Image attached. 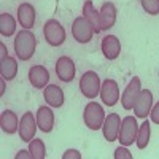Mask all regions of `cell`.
Instances as JSON below:
<instances>
[{
    "label": "cell",
    "instance_id": "cell-1",
    "mask_svg": "<svg viewBox=\"0 0 159 159\" xmlns=\"http://www.w3.org/2000/svg\"><path fill=\"white\" fill-rule=\"evenodd\" d=\"M37 38L29 29H22L16 34L15 38V52L19 61H29L35 54Z\"/></svg>",
    "mask_w": 159,
    "mask_h": 159
},
{
    "label": "cell",
    "instance_id": "cell-2",
    "mask_svg": "<svg viewBox=\"0 0 159 159\" xmlns=\"http://www.w3.org/2000/svg\"><path fill=\"white\" fill-rule=\"evenodd\" d=\"M83 121L86 127H89L91 130L102 129L103 121H105V111L102 108V105L97 102H88L83 110Z\"/></svg>",
    "mask_w": 159,
    "mask_h": 159
},
{
    "label": "cell",
    "instance_id": "cell-3",
    "mask_svg": "<svg viewBox=\"0 0 159 159\" xmlns=\"http://www.w3.org/2000/svg\"><path fill=\"white\" fill-rule=\"evenodd\" d=\"M43 37L49 46H61L67 38V34L57 19H48L43 25Z\"/></svg>",
    "mask_w": 159,
    "mask_h": 159
},
{
    "label": "cell",
    "instance_id": "cell-4",
    "mask_svg": "<svg viewBox=\"0 0 159 159\" xmlns=\"http://www.w3.org/2000/svg\"><path fill=\"white\" fill-rule=\"evenodd\" d=\"M100 88H102V81L96 72L88 70L80 78V91L86 99H96L100 94Z\"/></svg>",
    "mask_w": 159,
    "mask_h": 159
},
{
    "label": "cell",
    "instance_id": "cell-5",
    "mask_svg": "<svg viewBox=\"0 0 159 159\" xmlns=\"http://www.w3.org/2000/svg\"><path fill=\"white\" fill-rule=\"evenodd\" d=\"M137 132H139V124H137V118L134 116H124L121 119V127H119V135H118V142L123 147H130L134 145L135 139H137Z\"/></svg>",
    "mask_w": 159,
    "mask_h": 159
},
{
    "label": "cell",
    "instance_id": "cell-6",
    "mask_svg": "<svg viewBox=\"0 0 159 159\" xmlns=\"http://www.w3.org/2000/svg\"><path fill=\"white\" fill-rule=\"evenodd\" d=\"M94 29L84 16H78L72 24V35L78 43H89L94 37Z\"/></svg>",
    "mask_w": 159,
    "mask_h": 159
},
{
    "label": "cell",
    "instance_id": "cell-7",
    "mask_svg": "<svg viewBox=\"0 0 159 159\" xmlns=\"http://www.w3.org/2000/svg\"><path fill=\"white\" fill-rule=\"evenodd\" d=\"M37 118L34 116L32 111H25L21 119H19V129H18V134L19 139L25 143H29L30 140L35 139V132H37Z\"/></svg>",
    "mask_w": 159,
    "mask_h": 159
},
{
    "label": "cell",
    "instance_id": "cell-8",
    "mask_svg": "<svg viewBox=\"0 0 159 159\" xmlns=\"http://www.w3.org/2000/svg\"><path fill=\"white\" fill-rule=\"evenodd\" d=\"M140 91H142V81H140L139 76H134L121 94V105H123L124 110L134 108V103H135V100L140 94Z\"/></svg>",
    "mask_w": 159,
    "mask_h": 159
},
{
    "label": "cell",
    "instance_id": "cell-9",
    "mask_svg": "<svg viewBox=\"0 0 159 159\" xmlns=\"http://www.w3.org/2000/svg\"><path fill=\"white\" fill-rule=\"evenodd\" d=\"M100 100L107 105V107H113L119 102V86L115 80L107 78L105 81H102L100 88Z\"/></svg>",
    "mask_w": 159,
    "mask_h": 159
},
{
    "label": "cell",
    "instance_id": "cell-10",
    "mask_svg": "<svg viewBox=\"0 0 159 159\" xmlns=\"http://www.w3.org/2000/svg\"><path fill=\"white\" fill-rule=\"evenodd\" d=\"M151 108H153V92L150 89H142L132 110H134V113H135L137 118L145 119V118L150 116Z\"/></svg>",
    "mask_w": 159,
    "mask_h": 159
},
{
    "label": "cell",
    "instance_id": "cell-11",
    "mask_svg": "<svg viewBox=\"0 0 159 159\" xmlns=\"http://www.w3.org/2000/svg\"><path fill=\"white\" fill-rule=\"evenodd\" d=\"M75 62L69 57V56H61L56 61V75L61 81L64 83H70L75 78Z\"/></svg>",
    "mask_w": 159,
    "mask_h": 159
},
{
    "label": "cell",
    "instance_id": "cell-12",
    "mask_svg": "<svg viewBox=\"0 0 159 159\" xmlns=\"http://www.w3.org/2000/svg\"><path fill=\"white\" fill-rule=\"evenodd\" d=\"M119 127H121V116L118 113H110L108 116H105V121H103V126H102V132H103L105 140L107 142L118 140Z\"/></svg>",
    "mask_w": 159,
    "mask_h": 159
},
{
    "label": "cell",
    "instance_id": "cell-13",
    "mask_svg": "<svg viewBox=\"0 0 159 159\" xmlns=\"http://www.w3.org/2000/svg\"><path fill=\"white\" fill-rule=\"evenodd\" d=\"M100 49H102V54L105 59L115 61L121 54V42H119V38L116 35H107L102 38Z\"/></svg>",
    "mask_w": 159,
    "mask_h": 159
},
{
    "label": "cell",
    "instance_id": "cell-14",
    "mask_svg": "<svg viewBox=\"0 0 159 159\" xmlns=\"http://www.w3.org/2000/svg\"><path fill=\"white\" fill-rule=\"evenodd\" d=\"M43 99L51 108H61L65 102L64 91L57 84H48L43 89Z\"/></svg>",
    "mask_w": 159,
    "mask_h": 159
},
{
    "label": "cell",
    "instance_id": "cell-15",
    "mask_svg": "<svg viewBox=\"0 0 159 159\" xmlns=\"http://www.w3.org/2000/svg\"><path fill=\"white\" fill-rule=\"evenodd\" d=\"M29 81L35 89H45L49 83V72L43 65H34L29 70Z\"/></svg>",
    "mask_w": 159,
    "mask_h": 159
},
{
    "label": "cell",
    "instance_id": "cell-16",
    "mask_svg": "<svg viewBox=\"0 0 159 159\" xmlns=\"http://www.w3.org/2000/svg\"><path fill=\"white\" fill-rule=\"evenodd\" d=\"M35 118H37V124H38V129L43 130V132H51L54 129V113H52L51 107H40L35 113Z\"/></svg>",
    "mask_w": 159,
    "mask_h": 159
},
{
    "label": "cell",
    "instance_id": "cell-17",
    "mask_svg": "<svg viewBox=\"0 0 159 159\" xmlns=\"http://www.w3.org/2000/svg\"><path fill=\"white\" fill-rule=\"evenodd\" d=\"M116 7L111 2H105L102 3L100 10H99V16H100V27L102 30H108L111 29L115 22H116Z\"/></svg>",
    "mask_w": 159,
    "mask_h": 159
},
{
    "label": "cell",
    "instance_id": "cell-18",
    "mask_svg": "<svg viewBox=\"0 0 159 159\" xmlns=\"http://www.w3.org/2000/svg\"><path fill=\"white\" fill-rule=\"evenodd\" d=\"M18 22L22 29H32L34 27V24H35V8L27 3V2H24L18 7Z\"/></svg>",
    "mask_w": 159,
    "mask_h": 159
},
{
    "label": "cell",
    "instance_id": "cell-19",
    "mask_svg": "<svg viewBox=\"0 0 159 159\" xmlns=\"http://www.w3.org/2000/svg\"><path fill=\"white\" fill-rule=\"evenodd\" d=\"M0 127L5 134H16L18 129H19V119L18 115L13 111V110H3L2 115H0Z\"/></svg>",
    "mask_w": 159,
    "mask_h": 159
},
{
    "label": "cell",
    "instance_id": "cell-20",
    "mask_svg": "<svg viewBox=\"0 0 159 159\" xmlns=\"http://www.w3.org/2000/svg\"><path fill=\"white\" fill-rule=\"evenodd\" d=\"M83 16L88 19V22L92 25L96 34H100L102 32V27H100V16H99V11L96 10V7L92 5V0H86L83 3Z\"/></svg>",
    "mask_w": 159,
    "mask_h": 159
},
{
    "label": "cell",
    "instance_id": "cell-21",
    "mask_svg": "<svg viewBox=\"0 0 159 159\" xmlns=\"http://www.w3.org/2000/svg\"><path fill=\"white\" fill-rule=\"evenodd\" d=\"M0 75L7 81L15 80L18 75V62L15 57H5L3 61H0Z\"/></svg>",
    "mask_w": 159,
    "mask_h": 159
},
{
    "label": "cell",
    "instance_id": "cell-22",
    "mask_svg": "<svg viewBox=\"0 0 159 159\" xmlns=\"http://www.w3.org/2000/svg\"><path fill=\"white\" fill-rule=\"evenodd\" d=\"M150 137H151V126L150 121L145 118V121L142 123V126H139V132H137V139H135V145L139 150H145L150 143Z\"/></svg>",
    "mask_w": 159,
    "mask_h": 159
},
{
    "label": "cell",
    "instance_id": "cell-23",
    "mask_svg": "<svg viewBox=\"0 0 159 159\" xmlns=\"http://www.w3.org/2000/svg\"><path fill=\"white\" fill-rule=\"evenodd\" d=\"M16 32V21L10 13H2L0 15V34L2 37H11Z\"/></svg>",
    "mask_w": 159,
    "mask_h": 159
},
{
    "label": "cell",
    "instance_id": "cell-24",
    "mask_svg": "<svg viewBox=\"0 0 159 159\" xmlns=\"http://www.w3.org/2000/svg\"><path fill=\"white\" fill-rule=\"evenodd\" d=\"M29 151L32 153L34 159H45L46 157V147L42 139H34L29 142Z\"/></svg>",
    "mask_w": 159,
    "mask_h": 159
},
{
    "label": "cell",
    "instance_id": "cell-25",
    "mask_svg": "<svg viewBox=\"0 0 159 159\" xmlns=\"http://www.w3.org/2000/svg\"><path fill=\"white\" fill-rule=\"evenodd\" d=\"M140 3L145 13H148L151 16L159 15V0H140Z\"/></svg>",
    "mask_w": 159,
    "mask_h": 159
},
{
    "label": "cell",
    "instance_id": "cell-26",
    "mask_svg": "<svg viewBox=\"0 0 159 159\" xmlns=\"http://www.w3.org/2000/svg\"><path fill=\"white\" fill-rule=\"evenodd\" d=\"M113 157H115V159H132L134 156H132V153H130L126 147H123V145H121L119 148H116V150H115Z\"/></svg>",
    "mask_w": 159,
    "mask_h": 159
},
{
    "label": "cell",
    "instance_id": "cell-27",
    "mask_svg": "<svg viewBox=\"0 0 159 159\" xmlns=\"http://www.w3.org/2000/svg\"><path fill=\"white\" fill-rule=\"evenodd\" d=\"M150 118H151V121H153L154 124L159 126V102H156V103L153 105V108H151V111H150Z\"/></svg>",
    "mask_w": 159,
    "mask_h": 159
},
{
    "label": "cell",
    "instance_id": "cell-28",
    "mask_svg": "<svg viewBox=\"0 0 159 159\" xmlns=\"http://www.w3.org/2000/svg\"><path fill=\"white\" fill-rule=\"evenodd\" d=\"M62 159H81V153L78 150H67L62 154Z\"/></svg>",
    "mask_w": 159,
    "mask_h": 159
},
{
    "label": "cell",
    "instance_id": "cell-29",
    "mask_svg": "<svg viewBox=\"0 0 159 159\" xmlns=\"http://www.w3.org/2000/svg\"><path fill=\"white\" fill-rule=\"evenodd\" d=\"M15 157H16V159H34V157H32V153H30L29 150H19Z\"/></svg>",
    "mask_w": 159,
    "mask_h": 159
},
{
    "label": "cell",
    "instance_id": "cell-30",
    "mask_svg": "<svg viewBox=\"0 0 159 159\" xmlns=\"http://www.w3.org/2000/svg\"><path fill=\"white\" fill-rule=\"evenodd\" d=\"M8 49H7V46H5V43H0V61H3L5 57H8V52H7Z\"/></svg>",
    "mask_w": 159,
    "mask_h": 159
},
{
    "label": "cell",
    "instance_id": "cell-31",
    "mask_svg": "<svg viewBox=\"0 0 159 159\" xmlns=\"http://www.w3.org/2000/svg\"><path fill=\"white\" fill-rule=\"evenodd\" d=\"M5 81H7V80H0V96H3L5 94Z\"/></svg>",
    "mask_w": 159,
    "mask_h": 159
}]
</instances>
